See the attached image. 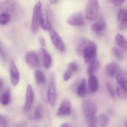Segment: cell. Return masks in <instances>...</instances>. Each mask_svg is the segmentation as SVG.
I'll list each match as a JSON object with an SVG mask.
<instances>
[{"label":"cell","mask_w":127,"mask_h":127,"mask_svg":"<svg viewBox=\"0 0 127 127\" xmlns=\"http://www.w3.org/2000/svg\"><path fill=\"white\" fill-rule=\"evenodd\" d=\"M81 108L83 115L89 126L96 127L97 119L96 116L97 108L96 104L91 100H84L82 103Z\"/></svg>","instance_id":"6da1fadb"},{"label":"cell","mask_w":127,"mask_h":127,"mask_svg":"<svg viewBox=\"0 0 127 127\" xmlns=\"http://www.w3.org/2000/svg\"><path fill=\"white\" fill-rule=\"evenodd\" d=\"M85 64H89L96 59V47L94 42L87 39L83 50V56Z\"/></svg>","instance_id":"7a4b0ae2"},{"label":"cell","mask_w":127,"mask_h":127,"mask_svg":"<svg viewBox=\"0 0 127 127\" xmlns=\"http://www.w3.org/2000/svg\"><path fill=\"white\" fill-rule=\"evenodd\" d=\"M47 95L48 100L50 105L52 107H55L57 102V95L55 75L53 72L51 73L50 75Z\"/></svg>","instance_id":"3957f363"},{"label":"cell","mask_w":127,"mask_h":127,"mask_svg":"<svg viewBox=\"0 0 127 127\" xmlns=\"http://www.w3.org/2000/svg\"><path fill=\"white\" fill-rule=\"evenodd\" d=\"M99 9L98 0H88L85 11L87 19L93 21L96 18Z\"/></svg>","instance_id":"277c9868"},{"label":"cell","mask_w":127,"mask_h":127,"mask_svg":"<svg viewBox=\"0 0 127 127\" xmlns=\"http://www.w3.org/2000/svg\"><path fill=\"white\" fill-rule=\"evenodd\" d=\"M42 12L41 3L38 1L34 6L32 22V32H36L40 25V19Z\"/></svg>","instance_id":"5b68a950"},{"label":"cell","mask_w":127,"mask_h":127,"mask_svg":"<svg viewBox=\"0 0 127 127\" xmlns=\"http://www.w3.org/2000/svg\"><path fill=\"white\" fill-rule=\"evenodd\" d=\"M34 100V93L33 88L31 84H28L27 88L26 100L24 105L23 111L28 113L31 110Z\"/></svg>","instance_id":"8992f818"},{"label":"cell","mask_w":127,"mask_h":127,"mask_svg":"<svg viewBox=\"0 0 127 127\" xmlns=\"http://www.w3.org/2000/svg\"><path fill=\"white\" fill-rule=\"evenodd\" d=\"M49 31L51 40L55 46L59 51L64 52L65 50V46L59 35L52 28Z\"/></svg>","instance_id":"52a82bcc"},{"label":"cell","mask_w":127,"mask_h":127,"mask_svg":"<svg viewBox=\"0 0 127 127\" xmlns=\"http://www.w3.org/2000/svg\"><path fill=\"white\" fill-rule=\"evenodd\" d=\"M71 103L69 99L64 98L62 100L57 112L56 115L58 117L69 115L71 113Z\"/></svg>","instance_id":"ba28073f"},{"label":"cell","mask_w":127,"mask_h":127,"mask_svg":"<svg viewBox=\"0 0 127 127\" xmlns=\"http://www.w3.org/2000/svg\"><path fill=\"white\" fill-rule=\"evenodd\" d=\"M50 15V12L47 9L44 11L42 10L40 19V25L44 30L49 31L52 28Z\"/></svg>","instance_id":"9c48e42d"},{"label":"cell","mask_w":127,"mask_h":127,"mask_svg":"<svg viewBox=\"0 0 127 127\" xmlns=\"http://www.w3.org/2000/svg\"><path fill=\"white\" fill-rule=\"evenodd\" d=\"M69 25L74 26H82L85 24L83 15L81 12H77L72 15L67 21Z\"/></svg>","instance_id":"30bf717a"},{"label":"cell","mask_w":127,"mask_h":127,"mask_svg":"<svg viewBox=\"0 0 127 127\" xmlns=\"http://www.w3.org/2000/svg\"><path fill=\"white\" fill-rule=\"evenodd\" d=\"M9 72L12 84L13 86H16L20 81V75L14 62L13 61H12L10 63Z\"/></svg>","instance_id":"8fae6325"},{"label":"cell","mask_w":127,"mask_h":127,"mask_svg":"<svg viewBox=\"0 0 127 127\" xmlns=\"http://www.w3.org/2000/svg\"><path fill=\"white\" fill-rule=\"evenodd\" d=\"M16 2L15 0H5L0 5V11L1 12L12 13L15 9Z\"/></svg>","instance_id":"7c38bea8"},{"label":"cell","mask_w":127,"mask_h":127,"mask_svg":"<svg viewBox=\"0 0 127 127\" xmlns=\"http://www.w3.org/2000/svg\"><path fill=\"white\" fill-rule=\"evenodd\" d=\"M25 60L27 64L32 67H36L39 64V59L37 54L33 51L27 52Z\"/></svg>","instance_id":"4fadbf2b"},{"label":"cell","mask_w":127,"mask_h":127,"mask_svg":"<svg viewBox=\"0 0 127 127\" xmlns=\"http://www.w3.org/2000/svg\"><path fill=\"white\" fill-rule=\"evenodd\" d=\"M40 53L42 58L43 65L46 68H49L52 63V58L50 53L43 48H41Z\"/></svg>","instance_id":"5bb4252c"},{"label":"cell","mask_w":127,"mask_h":127,"mask_svg":"<svg viewBox=\"0 0 127 127\" xmlns=\"http://www.w3.org/2000/svg\"><path fill=\"white\" fill-rule=\"evenodd\" d=\"M106 27V23L104 19L100 18L96 23L92 25L91 29L95 33L100 35L101 34L102 31L105 29Z\"/></svg>","instance_id":"9a60e30c"},{"label":"cell","mask_w":127,"mask_h":127,"mask_svg":"<svg viewBox=\"0 0 127 127\" xmlns=\"http://www.w3.org/2000/svg\"><path fill=\"white\" fill-rule=\"evenodd\" d=\"M88 86L89 90L91 93H95L98 90V82L95 76L94 75H90L88 79Z\"/></svg>","instance_id":"2e32d148"},{"label":"cell","mask_w":127,"mask_h":127,"mask_svg":"<svg viewBox=\"0 0 127 127\" xmlns=\"http://www.w3.org/2000/svg\"><path fill=\"white\" fill-rule=\"evenodd\" d=\"M116 79L118 84L127 88V71L123 70H119L117 74Z\"/></svg>","instance_id":"e0dca14e"},{"label":"cell","mask_w":127,"mask_h":127,"mask_svg":"<svg viewBox=\"0 0 127 127\" xmlns=\"http://www.w3.org/2000/svg\"><path fill=\"white\" fill-rule=\"evenodd\" d=\"M88 38L85 37H82L78 39L76 45V51L77 55L79 56H83V50L85 42Z\"/></svg>","instance_id":"ac0fdd59"},{"label":"cell","mask_w":127,"mask_h":127,"mask_svg":"<svg viewBox=\"0 0 127 127\" xmlns=\"http://www.w3.org/2000/svg\"><path fill=\"white\" fill-rule=\"evenodd\" d=\"M77 93L79 96L84 97L87 94V81L85 78H82L81 80L78 88Z\"/></svg>","instance_id":"d6986e66"},{"label":"cell","mask_w":127,"mask_h":127,"mask_svg":"<svg viewBox=\"0 0 127 127\" xmlns=\"http://www.w3.org/2000/svg\"><path fill=\"white\" fill-rule=\"evenodd\" d=\"M11 90L10 88H8L1 94L0 102L3 105H7L11 102Z\"/></svg>","instance_id":"ffe728a7"},{"label":"cell","mask_w":127,"mask_h":127,"mask_svg":"<svg viewBox=\"0 0 127 127\" xmlns=\"http://www.w3.org/2000/svg\"><path fill=\"white\" fill-rule=\"evenodd\" d=\"M118 69V64L116 62L108 64L105 67V71L108 75L113 77L116 74Z\"/></svg>","instance_id":"44dd1931"},{"label":"cell","mask_w":127,"mask_h":127,"mask_svg":"<svg viewBox=\"0 0 127 127\" xmlns=\"http://www.w3.org/2000/svg\"><path fill=\"white\" fill-rule=\"evenodd\" d=\"M100 63L97 59H95L88 64L87 72L88 75H92L94 73L99 67Z\"/></svg>","instance_id":"7402d4cb"},{"label":"cell","mask_w":127,"mask_h":127,"mask_svg":"<svg viewBox=\"0 0 127 127\" xmlns=\"http://www.w3.org/2000/svg\"><path fill=\"white\" fill-rule=\"evenodd\" d=\"M115 42L117 45L123 50H127V45L125 38L122 35L117 34L116 35Z\"/></svg>","instance_id":"603a6c76"},{"label":"cell","mask_w":127,"mask_h":127,"mask_svg":"<svg viewBox=\"0 0 127 127\" xmlns=\"http://www.w3.org/2000/svg\"><path fill=\"white\" fill-rule=\"evenodd\" d=\"M43 116V107L41 103H38L35 110L34 118L35 120H40Z\"/></svg>","instance_id":"cb8c5ba5"},{"label":"cell","mask_w":127,"mask_h":127,"mask_svg":"<svg viewBox=\"0 0 127 127\" xmlns=\"http://www.w3.org/2000/svg\"><path fill=\"white\" fill-rule=\"evenodd\" d=\"M117 95L121 98L127 99V88L123 85L118 84L116 88Z\"/></svg>","instance_id":"d4e9b609"},{"label":"cell","mask_w":127,"mask_h":127,"mask_svg":"<svg viewBox=\"0 0 127 127\" xmlns=\"http://www.w3.org/2000/svg\"><path fill=\"white\" fill-rule=\"evenodd\" d=\"M97 123L101 127L107 126L108 123V118L107 115L104 113L99 115L97 119Z\"/></svg>","instance_id":"484cf974"},{"label":"cell","mask_w":127,"mask_h":127,"mask_svg":"<svg viewBox=\"0 0 127 127\" xmlns=\"http://www.w3.org/2000/svg\"><path fill=\"white\" fill-rule=\"evenodd\" d=\"M35 78L36 82L38 84H42L45 82V76L43 73L40 70H36L34 73Z\"/></svg>","instance_id":"4316f807"},{"label":"cell","mask_w":127,"mask_h":127,"mask_svg":"<svg viewBox=\"0 0 127 127\" xmlns=\"http://www.w3.org/2000/svg\"><path fill=\"white\" fill-rule=\"evenodd\" d=\"M11 20L10 14L7 12H1L0 17V23L1 25L7 24Z\"/></svg>","instance_id":"83f0119b"},{"label":"cell","mask_w":127,"mask_h":127,"mask_svg":"<svg viewBox=\"0 0 127 127\" xmlns=\"http://www.w3.org/2000/svg\"><path fill=\"white\" fill-rule=\"evenodd\" d=\"M117 19L120 23L127 21V10L125 9H121L117 14Z\"/></svg>","instance_id":"f1b7e54d"},{"label":"cell","mask_w":127,"mask_h":127,"mask_svg":"<svg viewBox=\"0 0 127 127\" xmlns=\"http://www.w3.org/2000/svg\"><path fill=\"white\" fill-rule=\"evenodd\" d=\"M106 88L108 93L112 98L115 97V93L113 86L110 82H107L106 84Z\"/></svg>","instance_id":"f546056e"},{"label":"cell","mask_w":127,"mask_h":127,"mask_svg":"<svg viewBox=\"0 0 127 127\" xmlns=\"http://www.w3.org/2000/svg\"><path fill=\"white\" fill-rule=\"evenodd\" d=\"M68 68L73 72H77L78 70V65L76 62H73L70 63L68 66Z\"/></svg>","instance_id":"4dcf8cb0"},{"label":"cell","mask_w":127,"mask_h":127,"mask_svg":"<svg viewBox=\"0 0 127 127\" xmlns=\"http://www.w3.org/2000/svg\"><path fill=\"white\" fill-rule=\"evenodd\" d=\"M73 72L67 68V69L65 71L64 73L63 76V79L65 81H67L70 79L72 75Z\"/></svg>","instance_id":"1f68e13d"},{"label":"cell","mask_w":127,"mask_h":127,"mask_svg":"<svg viewBox=\"0 0 127 127\" xmlns=\"http://www.w3.org/2000/svg\"><path fill=\"white\" fill-rule=\"evenodd\" d=\"M112 52L113 54L118 59H121L122 58V56L119 50L116 47L112 48Z\"/></svg>","instance_id":"d6a6232c"},{"label":"cell","mask_w":127,"mask_h":127,"mask_svg":"<svg viewBox=\"0 0 127 127\" xmlns=\"http://www.w3.org/2000/svg\"><path fill=\"white\" fill-rule=\"evenodd\" d=\"M8 125V122L5 117L0 115V126L2 127H6Z\"/></svg>","instance_id":"836d02e7"},{"label":"cell","mask_w":127,"mask_h":127,"mask_svg":"<svg viewBox=\"0 0 127 127\" xmlns=\"http://www.w3.org/2000/svg\"><path fill=\"white\" fill-rule=\"evenodd\" d=\"M125 0H110L112 4L116 6L120 5L123 4Z\"/></svg>","instance_id":"e575fe53"},{"label":"cell","mask_w":127,"mask_h":127,"mask_svg":"<svg viewBox=\"0 0 127 127\" xmlns=\"http://www.w3.org/2000/svg\"><path fill=\"white\" fill-rule=\"evenodd\" d=\"M127 28V21H124L120 23L119 29L120 30L123 31L126 29Z\"/></svg>","instance_id":"d590c367"},{"label":"cell","mask_w":127,"mask_h":127,"mask_svg":"<svg viewBox=\"0 0 127 127\" xmlns=\"http://www.w3.org/2000/svg\"><path fill=\"white\" fill-rule=\"evenodd\" d=\"M38 41L40 44L42 46H44L46 45V41L44 38L42 36H40L38 38Z\"/></svg>","instance_id":"8d00e7d4"},{"label":"cell","mask_w":127,"mask_h":127,"mask_svg":"<svg viewBox=\"0 0 127 127\" xmlns=\"http://www.w3.org/2000/svg\"><path fill=\"white\" fill-rule=\"evenodd\" d=\"M61 127H72V125H70L69 123L65 122L63 124H62L61 126Z\"/></svg>","instance_id":"74e56055"},{"label":"cell","mask_w":127,"mask_h":127,"mask_svg":"<svg viewBox=\"0 0 127 127\" xmlns=\"http://www.w3.org/2000/svg\"><path fill=\"white\" fill-rule=\"evenodd\" d=\"M0 91H2V89L3 87V82L2 81V79H0Z\"/></svg>","instance_id":"f35d334b"},{"label":"cell","mask_w":127,"mask_h":127,"mask_svg":"<svg viewBox=\"0 0 127 127\" xmlns=\"http://www.w3.org/2000/svg\"><path fill=\"white\" fill-rule=\"evenodd\" d=\"M59 0H51V3L52 4H55L57 3Z\"/></svg>","instance_id":"ab89813d"},{"label":"cell","mask_w":127,"mask_h":127,"mask_svg":"<svg viewBox=\"0 0 127 127\" xmlns=\"http://www.w3.org/2000/svg\"><path fill=\"white\" fill-rule=\"evenodd\" d=\"M125 127H127V119H126V120L125 122Z\"/></svg>","instance_id":"60d3db41"}]
</instances>
